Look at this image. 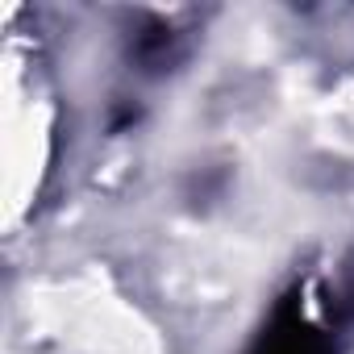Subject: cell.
<instances>
[{
  "mask_svg": "<svg viewBox=\"0 0 354 354\" xmlns=\"http://www.w3.org/2000/svg\"><path fill=\"white\" fill-rule=\"evenodd\" d=\"M180 34L162 21H150L142 34L129 38V59L142 67V71H167L171 63H180Z\"/></svg>",
  "mask_w": 354,
  "mask_h": 354,
  "instance_id": "obj_2",
  "label": "cell"
},
{
  "mask_svg": "<svg viewBox=\"0 0 354 354\" xmlns=\"http://www.w3.org/2000/svg\"><path fill=\"white\" fill-rule=\"evenodd\" d=\"M250 354H333V333L313 313L304 283L275 300L271 317L250 342Z\"/></svg>",
  "mask_w": 354,
  "mask_h": 354,
  "instance_id": "obj_1",
  "label": "cell"
}]
</instances>
